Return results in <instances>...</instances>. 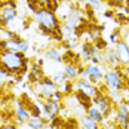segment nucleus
<instances>
[{"mask_svg": "<svg viewBox=\"0 0 129 129\" xmlns=\"http://www.w3.org/2000/svg\"><path fill=\"white\" fill-rule=\"evenodd\" d=\"M51 79L55 83H58V85H62L64 82L68 80L67 76H65V73H64V70H56V71H53V74L51 76Z\"/></svg>", "mask_w": 129, "mask_h": 129, "instance_id": "nucleus-22", "label": "nucleus"}, {"mask_svg": "<svg viewBox=\"0 0 129 129\" xmlns=\"http://www.w3.org/2000/svg\"><path fill=\"white\" fill-rule=\"evenodd\" d=\"M79 122H80V125L83 128H86V129H101V125L98 122H95L93 119H90L86 113L79 117Z\"/></svg>", "mask_w": 129, "mask_h": 129, "instance_id": "nucleus-17", "label": "nucleus"}, {"mask_svg": "<svg viewBox=\"0 0 129 129\" xmlns=\"http://www.w3.org/2000/svg\"><path fill=\"white\" fill-rule=\"evenodd\" d=\"M64 73L67 79L68 80H71V82H74V80H77L79 76H80V67L76 64H65L64 65Z\"/></svg>", "mask_w": 129, "mask_h": 129, "instance_id": "nucleus-15", "label": "nucleus"}, {"mask_svg": "<svg viewBox=\"0 0 129 129\" xmlns=\"http://www.w3.org/2000/svg\"><path fill=\"white\" fill-rule=\"evenodd\" d=\"M93 105H96V108L103 113L104 116H108L113 108H114V103L110 100V96L104 92H100L95 98H93Z\"/></svg>", "mask_w": 129, "mask_h": 129, "instance_id": "nucleus-4", "label": "nucleus"}, {"mask_svg": "<svg viewBox=\"0 0 129 129\" xmlns=\"http://www.w3.org/2000/svg\"><path fill=\"white\" fill-rule=\"evenodd\" d=\"M129 104L128 103H120L116 107V125L120 129H129Z\"/></svg>", "mask_w": 129, "mask_h": 129, "instance_id": "nucleus-7", "label": "nucleus"}, {"mask_svg": "<svg viewBox=\"0 0 129 129\" xmlns=\"http://www.w3.org/2000/svg\"><path fill=\"white\" fill-rule=\"evenodd\" d=\"M114 49L117 53V59L120 67H129V45L122 39L114 45Z\"/></svg>", "mask_w": 129, "mask_h": 129, "instance_id": "nucleus-8", "label": "nucleus"}, {"mask_svg": "<svg viewBox=\"0 0 129 129\" xmlns=\"http://www.w3.org/2000/svg\"><path fill=\"white\" fill-rule=\"evenodd\" d=\"M11 79H13V74H11L5 67L0 65V88H2L8 80H11Z\"/></svg>", "mask_w": 129, "mask_h": 129, "instance_id": "nucleus-23", "label": "nucleus"}, {"mask_svg": "<svg viewBox=\"0 0 129 129\" xmlns=\"http://www.w3.org/2000/svg\"><path fill=\"white\" fill-rule=\"evenodd\" d=\"M108 129H120V128H119V126H110Z\"/></svg>", "mask_w": 129, "mask_h": 129, "instance_id": "nucleus-32", "label": "nucleus"}, {"mask_svg": "<svg viewBox=\"0 0 129 129\" xmlns=\"http://www.w3.org/2000/svg\"><path fill=\"white\" fill-rule=\"evenodd\" d=\"M27 5H28L30 11L33 13H36L37 11L46 8V6H45V2H42V0H27Z\"/></svg>", "mask_w": 129, "mask_h": 129, "instance_id": "nucleus-21", "label": "nucleus"}, {"mask_svg": "<svg viewBox=\"0 0 129 129\" xmlns=\"http://www.w3.org/2000/svg\"><path fill=\"white\" fill-rule=\"evenodd\" d=\"M62 24L67 25V27H70V28H73V30H77L79 27L82 25V12H80L79 9H74V11L62 21Z\"/></svg>", "mask_w": 129, "mask_h": 129, "instance_id": "nucleus-12", "label": "nucleus"}, {"mask_svg": "<svg viewBox=\"0 0 129 129\" xmlns=\"http://www.w3.org/2000/svg\"><path fill=\"white\" fill-rule=\"evenodd\" d=\"M61 2H62V0H46V2H45V6H46L49 11H53V12H55L56 8H58V5H59Z\"/></svg>", "mask_w": 129, "mask_h": 129, "instance_id": "nucleus-25", "label": "nucleus"}, {"mask_svg": "<svg viewBox=\"0 0 129 129\" xmlns=\"http://www.w3.org/2000/svg\"><path fill=\"white\" fill-rule=\"evenodd\" d=\"M120 93H122V100H123V103H128L129 104V85L122 86Z\"/></svg>", "mask_w": 129, "mask_h": 129, "instance_id": "nucleus-26", "label": "nucleus"}, {"mask_svg": "<svg viewBox=\"0 0 129 129\" xmlns=\"http://www.w3.org/2000/svg\"><path fill=\"white\" fill-rule=\"evenodd\" d=\"M0 65L13 76H21L27 71L28 59L24 52L0 49Z\"/></svg>", "mask_w": 129, "mask_h": 129, "instance_id": "nucleus-1", "label": "nucleus"}, {"mask_svg": "<svg viewBox=\"0 0 129 129\" xmlns=\"http://www.w3.org/2000/svg\"><path fill=\"white\" fill-rule=\"evenodd\" d=\"M33 19L37 22L43 34H52V36L61 30V24H62L61 19L56 16V13L53 11H49L48 8H43L36 13H33Z\"/></svg>", "mask_w": 129, "mask_h": 129, "instance_id": "nucleus-2", "label": "nucleus"}, {"mask_svg": "<svg viewBox=\"0 0 129 129\" xmlns=\"http://www.w3.org/2000/svg\"><path fill=\"white\" fill-rule=\"evenodd\" d=\"M15 116H16V120L19 123H27L31 117V113L30 110L25 107V104L22 101H16L15 103Z\"/></svg>", "mask_w": 129, "mask_h": 129, "instance_id": "nucleus-10", "label": "nucleus"}, {"mask_svg": "<svg viewBox=\"0 0 129 129\" xmlns=\"http://www.w3.org/2000/svg\"><path fill=\"white\" fill-rule=\"evenodd\" d=\"M0 129H16V126L12 125V123H6V125H2Z\"/></svg>", "mask_w": 129, "mask_h": 129, "instance_id": "nucleus-29", "label": "nucleus"}, {"mask_svg": "<svg viewBox=\"0 0 129 129\" xmlns=\"http://www.w3.org/2000/svg\"><path fill=\"white\" fill-rule=\"evenodd\" d=\"M123 39V34H122V30H114L111 34H110V42L113 43V45H116L117 42H120V40Z\"/></svg>", "mask_w": 129, "mask_h": 129, "instance_id": "nucleus-24", "label": "nucleus"}, {"mask_svg": "<svg viewBox=\"0 0 129 129\" xmlns=\"http://www.w3.org/2000/svg\"><path fill=\"white\" fill-rule=\"evenodd\" d=\"M74 90L85 93L86 96H89L92 100L100 93V89H98V86L95 83H92L89 80H82V79H79L77 82H74Z\"/></svg>", "mask_w": 129, "mask_h": 129, "instance_id": "nucleus-5", "label": "nucleus"}, {"mask_svg": "<svg viewBox=\"0 0 129 129\" xmlns=\"http://www.w3.org/2000/svg\"><path fill=\"white\" fill-rule=\"evenodd\" d=\"M104 16H108V18H111V16H113V13H111V11H107V12L104 13Z\"/></svg>", "mask_w": 129, "mask_h": 129, "instance_id": "nucleus-31", "label": "nucleus"}, {"mask_svg": "<svg viewBox=\"0 0 129 129\" xmlns=\"http://www.w3.org/2000/svg\"><path fill=\"white\" fill-rule=\"evenodd\" d=\"M79 55H76L73 51H65V53L62 55V61H64L65 64H76L77 65L79 62Z\"/></svg>", "mask_w": 129, "mask_h": 129, "instance_id": "nucleus-20", "label": "nucleus"}, {"mask_svg": "<svg viewBox=\"0 0 129 129\" xmlns=\"http://www.w3.org/2000/svg\"><path fill=\"white\" fill-rule=\"evenodd\" d=\"M62 55L64 53H61L59 48L52 46V48L45 51V59L46 61H51V62H61L62 61Z\"/></svg>", "mask_w": 129, "mask_h": 129, "instance_id": "nucleus-14", "label": "nucleus"}, {"mask_svg": "<svg viewBox=\"0 0 129 129\" xmlns=\"http://www.w3.org/2000/svg\"><path fill=\"white\" fill-rule=\"evenodd\" d=\"M86 114H88L90 119H93L95 122H98L100 125H103L104 122H105V116H104L103 113H101V111L96 108V105H93V104H92L89 108L86 110Z\"/></svg>", "mask_w": 129, "mask_h": 129, "instance_id": "nucleus-16", "label": "nucleus"}, {"mask_svg": "<svg viewBox=\"0 0 129 129\" xmlns=\"http://www.w3.org/2000/svg\"><path fill=\"white\" fill-rule=\"evenodd\" d=\"M28 128L31 129H43L45 128V120L42 116H37V117H30V120L27 122Z\"/></svg>", "mask_w": 129, "mask_h": 129, "instance_id": "nucleus-18", "label": "nucleus"}, {"mask_svg": "<svg viewBox=\"0 0 129 129\" xmlns=\"http://www.w3.org/2000/svg\"><path fill=\"white\" fill-rule=\"evenodd\" d=\"M74 9H76V8H74V5H73L70 0H62V2L58 5V8H56L55 13H56V16H58L61 21H64L65 18L73 12Z\"/></svg>", "mask_w": 129, "mask_h": 129, "instance_id": "nucleus-11", "label": "nucleus"}, {"mask_svg": "<svg viewBox=\"0 0 129 129\" xmlns=\"http://www.w3.org/2000/svg\"><path fill=\"white\" fill-rule=\"evenodd\" d=\"M86 3L89 5V8L93 9V11H98L101 8V0H86Z\"/></svg>", "mask_w": 129, "mask_h": 129, "instance_id": "nucleus-27", "label": "nucleus"}, {"mask_svg": "<svg viewBox=\"0 0 129 129\" xmlns=\"http://www.w3.org/2000/svg\"><path fill=\"white\" fill-rule=\"evenodd\" d=\"M58 89H59V85L55 83L51 77H43L39 83H36V90H37V93L40 95L42 100L51 98Z\"/></svg>", "mask_w": 129, "mask_h": 129, "instance_id": "nucleus-3", "label": "nucleus"}, {"mask_svg": "<svg viewBox=\"0 0 129 129\" xmlns=\"http://www.w3.org/2000/svg\"><path fill=\"white\" fill-rule=\"evenodd\" d=\"M85 71L88 74V80L92 82V83H100L104 77V71H103V67L100 64H89L85 67Z\"/></svg>", "mask_w": 129, "mask_h": 129, "instance_id": "nucleus-9", "label": "nucleus"}, {"mask_svg": "<svg viewBox=\"0 0 129 129\" xmlns=\"http://www.w3.org/2000/svg\"><path fill=\"white\" fill-rule=\"evenodd\" d=\"M105 88H107V86H105ZM107 95L110 96V100H111L114 104L123 103V100H122V93H120V89H110V88H107Z\"/></svg>", "mask_w": 129, "mask_h": 129, "instance_id": "nucleus-19", "label": "nucleus"}, {"mask_svg": "<svg viewBox=\"0 0 129 129\" xmlns=\"http://www.w3.org/2000/svg\"><path fill=\"white\" fill-rule=\"evenodd\" d=\"M110 5H114V6H123L126 0H107Z\"/></svg>", "mask_w": 129, "mask_h": 129, "instance_id": "nucleus-28", "label": "nucleus"}, {"mask_svg": "<svg viewBox=\"0 0 129 129\" xmlns=\"http://www.w3.org/2000/svg\"><path fill=\"white\" fill-rule=\"evenodd\" d=\"M122 34H123V40L129 45V30H126V31H125V33H122Z\"/></svg>", "mask_w": 129, "mask_h": 129, "instance_id": "nucleus-30", "label": "nucleus"}, {"mask_svg": "<svg viewBox=\"0 0 129 129\" xmlns=\"http://www.w3.org/2000/svg\"><path fill=\"white\" fill-rule=\"evenodd\" d=\"M104 53H105L104 64L107 65V67H110V68H117V67H120L119 59H117L116 49H114V48H107V49L104 51Z\"/></svg>", "mask_w": 129, "mask_h": 129, "instance_id": "nucleus-13", "label": "nucleus"}, {"mask_svg": "<svg viewBox=\"0 0 129 129\" xmlns=\"http://www.w3.org/2000/svg\"><path fill=\"white\" fill-rule=\"evenodd\" d=\"M126 77H128V83H129V70H128V74H126Z\"/></svg>", "mask_w": 129, "mask_h": 129, "instance_id": "nucleus-33", "label": "nucleus"}, {"mask_svg": "<svg viewBox=\"0 0 129 129\" xmlns=\"http://www.w3.org/2000/svg\"><path fill=\"white\" fill-rule=\"evenodd\" d=\"M18 18V12H16V8L12 6H6V5H2L0 6V28H8L9 24L15 21Z\"/></svg>", "mask_w": 129, "mask_h": 129, "instance_id": "nucleus-6", "label": "nucleus"}, {"mask_svg": "<svg viewBox=\"0 0 129 129\" xmlns=\"http://www.w3.org/2000/svg\"><path fill=\"white\" fill-rule=\"evenodd\" d=\"M79 129H86V128H83V126H80V128H79Z\"/></svg>", "mask_w": 129, "mask_h": 129, "instance_id": "nucleus-34", "label": "nucleus"}]
</instances>
